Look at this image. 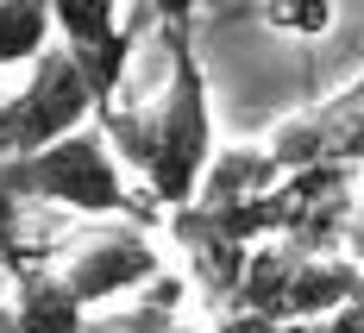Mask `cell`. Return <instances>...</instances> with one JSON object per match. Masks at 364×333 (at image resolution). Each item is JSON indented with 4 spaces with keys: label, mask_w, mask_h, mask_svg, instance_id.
<instances>
[{
    "label": "cell",
    "mask_w": 364,
    "mask_h": 333,
    "mask_svg": "<svg viewBox=\"0 0 364 333\" xmlns=\"http://www.w3.org/2000/svg\"><path fill=\"white\" fill-rule=\"evenodd\" d=\"M82 327H88V302L70 290V277L50 264H19L13 333H82Z\"/></svg>",
    "instance_id": "7"
},
{
    "label": "cell",
    "mask_w": 364,
    "mask_h": 333,
    "mask_svg": "<svg viewBox=\"0 0 364 333\" xmlns=\"http://www.w3.org/2000/svg\"><path fill=\"white\" fill-rule=\"evenodd\" d=\"M157 26H195V0H145Z\"/></svg>",
    "instance_id": "11"
},
{
    "label": "cell",
    "mask_w": 364,
    "mask_h": 333,
    "mask_svg": "<svg viewBox=\"0 0 364 333\" xmlns=\"http://www.w3.org/2000/svg\"><path fill=\"white\" fill-rule=\"evenodd\" d=\"M164 51H170V82L151 107H101L95 126L107 132L119 164H132V176L145 195L170 214L188 208L201 170L214 157V107H208V75H201V51H195V26H157Z\"/></svg>",
    "instance_id": "1"
},
{
    "label": "cell",
    "mask_w": 364,
    "mask_h": 333,
    "mask_svg": "<svg viewBox=\"0 0 364 333\" xmlns=\"http://www.w3.org/2000/svg\"><path fill=\"white\" fill-rule=\"evenodd\" d=\"M0 101H6V95H0Z\"/></svg>",
    "instance_id": "15"
},
{
    "label": "cell",
    "mask_w": 364,
    "mask_h": 333,
    "mask_svg": "<svg viewBox=\"0 0 364 333\" xmlns=\"http://www.w3.org/2000/svg\"><path fill=\"white\" fill-rule=\"evenodd\" d=\"M364 296V264L358 258H321V252H301L289 270V290H283V321H321L339 314L346 302Z\"/></svg>",
    "instance_id": "6"
},
{
    "label": "cell",
    "mask_w": 364,
    "mask_h": 333,
    "mask_svg": "<svg viewBox=\"0 0 364 333\" xmlns=\"http://www.w3.org/2000/svg\"><path fill=\"white\" fill-rule=\"evenodd\" d=\"M50 26L57 44H70L95 88V113L119 101V82L132 63V26H119V0H50Z\"/></svg>",
    "instance_id": "5"
},
{
    "label": "cell",
    "mask_w": 364,
    "mask_h": 333,
    "mask_svg": "<svg viewBox=\"0 0 364 333\" xmlns=\"http://www.w3.org/2000/svg\"><path fill=\"white\" fill-rule=\"evenodd\" d=\"M277 176H283V170H277L270 145H232V151H214V157H208L195 201H252L264 189H277Z\"/></svg>",
    "instance_id": "8"
},
{
    "label": "cell",
    "mask_w": 364,
    "mask_h": 333,
    "mask_svg": "<svg viewBox=\"0 0 364 333\" xmlns=\"http://www.w3.org/2000/svg\"><path fill=\"white\" fill-rule=\"evenodd\" d=\"M57 270L70 277L75 296L95 308V302L132 296V290H145L151 277H164V252L151 245V233L139 221H107L101 233H88L82 245H70Z\"/></svg>",
    "instance_id": "4"
},
{
    "label": "cell",
    "mask_w": 364,
    "mask_h": 333,
    "mask_svg": "<svg viewBox=\"0 0 364 333\" xmlns=\"http://www.w3.org/2000/svg\"><path fill=\"white\" fill-rule=\"evenodd\" d=\"M0 333H13V302H0Z\"/></svg>",
    "instance_id": "13"
},
{
    "label": "cell",
    "mask_w": 364,
    "mask_h": 333,
    "mask_svg": "<svg viewBox=\"0 0 364 333\" xmlns=\"http://www.w3.org/2000/svg\"><path fill=\"white\" fill-rule=\"evenodd\" d=\"M264 26L283 38H321L333 26V0H264Z\"/></svg>",
    "instance_id": "10"
},
{
    "label": "cell",
    "mask_w": 364,
    "mask_h": 333,
    "mask_svg": "<svg viewBox=\"0 0 364 333\" xmlns=\"http://www.w3.org/2000/svg\"><path fill=\"white\" fill-rule=\"evenodd\" d=\"M346 252H352V258L364 264V214H358V221H352V226H346Z\"/></svg>",
    "instance_id": "12"
},
{
    "label": "cell",
    "mask_w": 364,
    "mask_h": 333,
    "mask_svg": "<svg viewBox=\"0 0 364 333\" xmlns=\"http://www.w3.org/2000/svg\"><path fill=\"white\" fill-rule=\"evenodd\" d=\"M0 195H13V201H50V208H70V214H88V221L151 226L164 214L157 201H139V189L126 183L107 132L95 120H82L75 132H63V139H50L38 151L0 157Z\"/></svg>",
    "instance_id": "2"
},
{
    "label": "cell",
    "mask_w": 364,
    "mask_h": 333,
    "mask_svg": "<svg viewBox=\"0 0 364 333\" xmlns=\"http://www.w3.org/2000/svg\"><path fill=\"white\" fill-rule=\"evenodd\" d=\"M50 38H57V26H50V0H0V70L32 63Z\"/></svg>",
    "instance_id": "9"
},
{
    "label": "cell",
    "mask_w": 364,
    "mask_h": 333,
    "mask_svg": "<svg viewBox=\"0 0 364 333\" xmlns=\"http://www.w3.org/2000/svg\"><path fill=\"white\" fill-rule=\"evenodd\" d=\"M164 333H208V327H182V321H170V327H164Z\"/></svg>",
    "instance_id": "14"
},
{
    "label": "cell",
    "mask_w": 364,
    "mask_h": 333,
    "mask_svg": "<svg viewBox=\"0 0 364 333\" xmlns=\"http://www.w3.org/2000/svg\"><path fill=\"white\" fill-rule=\"evenodd\" d=\"M82 120H95V88H88L82 63L70 57V44H44L32 57L26 88L0 101V157L50 145V139L75 132Z\"/></svg>",
    "instance_id": "3"
}]
</instances>
